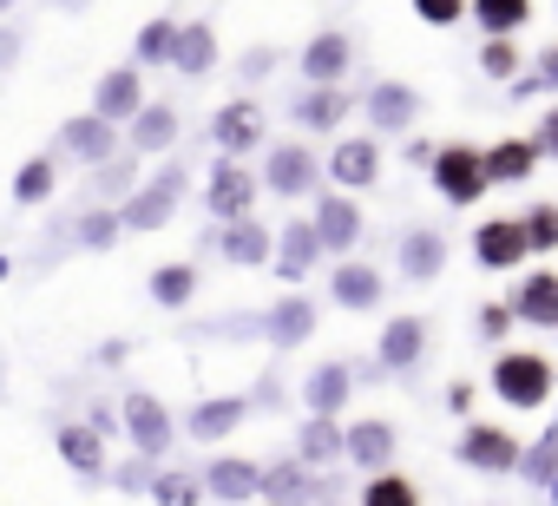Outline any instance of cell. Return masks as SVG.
<instances>
[{
	"label": "cell",
	"mask_w": 558,
	"mask_h": 506,
	"mask_svg": "<svg viewBox=\"0 0 558 506\" xmlns=\"http://www.w3.org/2000/svg\"><path fill=\"white\" fill-rule=\"evenodd\" d=\"M178 191H184V171L171 165V171H158V184H145V191H132V197H125L119 224H125V230H165V224H171V210H178Z\"/></svg>",
	"instance_id": "6da1fadb"
},
{
	"label": "cell",
	"mask_w": 558,
	"mask_h": 506,
	"mask_svg": "<svg viewBox=\"0 0 558 506\" xmlns=\"http://www.w3.org/2000/svg\"><path fill=\"white\" fill-rule=\"evenodd\" d=\"M493 388H499L512 408H538V401L551 395V369H545L538 356H506V362L493 369Z\"/></svg>",
	"instance_id": "7a4b0ae2"
},
{
	"label": "cell",
	"mask_w": 558,
	"mask_h": 506,
	"mask_svg": "<svg viewBox=\"0 0 558 506\" xmlns=\"http://www.w3.org/2000/svg\"><path fill=\"white\" fill-rule=\"evenodd\" d=\"M138 106H145V80H138V67H112V73L99 80V93H93V119H106V125H132Z\"/></svg>",
	"instance_id": "3957f363"
},
{
	"label": "cell",
	"mask_w": 558,
	"mask_h": 506,
	"mask_svg": "<svg viewBox=\"0 0 558 506\" xmlns=\"http://www.w3.org/2000/svg\"><path fill=\"white\" fill-rule=\"evenodd\" d=\"M60 152L66 158H80V165H106V158H119V125H106V119H66L60 125Z\"/></svg>",
	"instance_id": "277c9868"
},
{
	"label": "cell",
	"mask_w": 558,
	"mask_h": 506,
	"mask_svg": "<svg viewBox=\"0 0 558 506\" xmlns=\"http://www.w3.org/2000/svg\"><path fill=\"white\" fill-rule=\"evenodd\" d=\"M125 427H132V447L145 454V460H158L165 447H171V414L158 408V395H125Z\"/></svg>",
	"instance_id": "5b68a950"
},
{
	"label": "cell",
	"mask_w": 558,
	"mask_h": 506,
	"mask_svg": "<svg viewBox=\"0 0 558 506\" xmlns=\"http://www.w3.org/2000/svg\"><path fill=\"white\" fill-rule=\"evenodd\" d=\"M434 184H440L453 204H473V197L486 191V165H480L466 145H447V152L434 158Z\"/></svg>",
	"instance_id": "8992f818"
},
{
	"label": "cell",
	"mask_w": 558,
	"mask_h": 506,
	"mask_svg": "<svg viewBox=\"0 0 558 506\" xmlns=\"http://www.w3.org/2000/svg\"><path fill=\"white\" fill-rule=\"evenodd\" d=\"M263 184H269V191H283V197H303V191L316 184V152H310V145H276Z\"/></svg>",
	"instance_id": "52a82bcc"
},
{
	"label": "cell",
	"mask_w": 558,
	"mask_h": 506,
	"mask_svg": "<svg viewBox=\"0 0 558 506\" xmlns=\"http://www.w3.org/2000/svg\"><path fill=\"white\" fill-rule=\"evenodd\" d=\"M204 197H210V210H217V217H230V224H236V217L250 210V197H256V178H250L236 158H223V165L210 171V191H204Z\"/></svg>",
	"instance_id": "ba28073f"
},
{
	"label": "cell",
	"mask_w": 558,
	"mask_h": 506,
	"mask_svg": "<svg viewBox=\"0 0 558 506\" xmlns=\"http://www.w3.org/2000/svg\"><path fill=\"white\" fill-rule=\"evenodd\" d=\"M171 67H178L184 80H204V73L217 67V34H210L204 21L178 27V34H171Z\"/></svg>",
	"instance_id": "9c48e42d"
},
{
	"label": "cell",
	"mask_w": 558,
	"mask_h": 506,
	"mask_svg": "<svg viewBox=\"0 0 558 506\" xmlns=\"http://www.w3.org/2000/svg\"><path fill=\"white\" fill-rule=\"evenodd\" d=\"M210 138L223 145V158H236V152H250V145L263 138V112H256L250 99H236V106H223V112L210 119Z\"/></svg>",
	"instance_id": "30bf717a"
},
{
	"label": "cell",
	"mask_w": 558,
	"mask_h": 506,
	"mask_svg": "<svg viewBox=\"0 0 558 506\" xmlns=\"http://www.w3.org/2000/svg\"><path fill=\"white\" fill-rule=\"evenodd\" d=\"M53 447H60V460H66L80 480H106V447H99V434H93V427L66 421V427L53 434Z\"/></svg>",
	"instance_id": "8fae6325"
},
{
	"label": "cell",
	"mask_w": 558,
	"mask_h": 506,
	"mask_svg": "<svg viewBox=\"0 0 558 506\" xmlns=\"http://www.w3.org/2000/svg\"><path fill=\"white\" fill-rule=\"evenodd\" d=\"M178 145V112L171 106H138L132 112V158H151V152H171Z\"/></svg>",
	"instance_id": "7c38bea8"
},
{
	"label": "cell",
	"mask_w": 558,
	"mask_h": 506,
	"mask_svg": "<svg viewBox=\"0 0 558 506\" xmlns=\"http://www.w3.org/2000/svg\"><path fill=\"white\" fill-rule=\"evenodd\" d=\"M362 237V217H355V204L349 197H323L316 204V243H329V250H349Z\"/></svg>",
	"instance_id": "4fadbf2b"
},
{
	"label": "cell",
	"mask_w": 558,
	"mask_h": 506,
	"mask_svg": "<svg viewBox=\"0 0 558 506\" xmlns=\"http://www.w3.org/2000/svg\"><path fill=\"white\" fill-rule=\"evenodd\" d=\"M256 480H263V467H250V460H210V473H204V486L217 493V499H256Z\"/></svg>",
	"instance_id": "5bb4252c"
},
{
	"label": "cell",
	"mask_w": 558,
	"mask_h": 506,
	"mask_svg": "<svg viewBox=\"0 0 558 506\" xmlns=\"http://www.w3.org/2000/svg\"><path fill=\"white\" fill-rule=\"evenodd\" d=\"M342 67H349V40H342V34H316L310 53H303V73H310L316 86H336Z\"/></svg>",
	"instance_id": "9a60e30c"
},
{
	"label": "cell",
	"mask_w": 558,
	"mask_h": 506,
	"mask_svg": "<svg viewBox=\"0 0 558 506\" xmlns=\"http://www.w3.org/2000/svg\"><path fill=\"white\" fill-rule=\"evenodd\" d=\"M310 329H316V310H310L303 297H290V303L269 310V342H276V349H296Z\"/></svg>",
	"instance_id": "2e32d148"
},
{
	"label": "cell",
	"mask_w": 558,
	"mask_h": 506,
	"mask_svg": "<svg viewBox=\"0 0 558 506\" xmlns=\"http://www.w3.org/2000/svg\"><path fill=\"white\" fill-rule=\"evenodd\" d=\"M336 184H349V191H362V184H375V171H381V158H375V145L368 138H349L342 152H336Z\"/></svg>",
	"instance_id": "e0dca14e"
},
{
	"label": "cell",
	"mask_w": 558,
	"mask_h": 506,
	"mask_svg": "<svg viewBox=\"0 0 558 506\" xmlns=\"http://www.w3.org/2000/svg\"><path fill=\"white\" fill-rule=\"evenodd\" d=\"M256 493L263 499H283V506H296V499H316V480L303 473V467H263V480H256Z\"/></svg>",
	"instance_id": "ac0fdd59"
},
{
	"label": "cell",
	"mask_w": 558,
	"mask_h": 506,
	"mask_svg": "<svg viewBox=\"0 0 558 506\" xmlns=\"http://www.w3.org/2000/svg\"><path fill=\"white\" fill-rule=\"evenodd\" d=\"M316 224H290L283 230V243H276V270H283V277H303L310 264H316Z\"/></svg>",
	"instance_id": "d6986e66"
},
{
	"label": "cell",
	"mask_w": 558,
	"mask_h": 506,
	"mask_svg": "<svg viewBox=\"0 0 558 506\" xmlns=\"http://www.w3.org/2000/svg\"><path fill=\"white\" fill-rule=\"evenodd\" d=\"M342 454H355L362 467H375V460H388V454H395V427H388V421H362V427H349V434H342Z\"/></svg>",
	"instance_id": "ffe728a7"
},
{
	"label": "cell",
	"mask_w": 558,
	"mask_h": 506,
	"mask_svg": "<svg viewBox=\"0 0 558 506\" xmlns=\"http://www.w3.org/2000/svg\"><path fill=\"white\" fill-rule=\"evenodd\" d=\"M512 447H519V441H512V434H499V427H473V434L460 441V454H466L473 467H512V460H519Z\"/></svg>",
	"instance_id": "44dd1931"
},
{
	"label": "cell",
	"mask_w": 558,
	"mask_h": 506,
	"mask_svg": "<svg viewBox=\"0 0 558 506\" xmlns=\"http://www.w3.org/2000/svg\"><path fill=\"white\" fill-rule=\"evenodd\" d=\"M480 257H486L493 270L519 264V257H525V230H519V224H486V230H480Z\"/></svg>",
	"instance_id": "7402d4cb"
},
{
	"label": "cell",
	"mask_w": 558,
	"mask_h": 506,
	"mask_svg": "<svg viewBox=\"0 0 558 506\" xmlns=\"http://www.w3.org/2000/svg\"><path fill=\"white\" fill-rule=\"evenodd\" d=\"M414 112H421V106H414V93H408V86H375V93H368V119H375V125H388V132H401Z\"/></svg>",
	"instance_id": "603a6c76"
},
{
	"label": "cell",
	"mask_w": 558,
	"mask_h": 506,
	"mask_svg": "<svg viewBox=\"0 0 558 506\" xmlns=\"http://www.w3.org/2000/svg\"><path fill=\"white\" fill-rule=\"evenodd\" d=\"M53 184H60V165H53V158H27V165L14 171V204H47Z\"/></svg>",
	"instance_id": "cb8c5ba5"
},
{
	"label": "cell",
	"mask_w": 558,
	"mask_h": 506,
	"mask_svg": "<svg viewBox=\"0 0 558 506\" xmlns=\"http://www.w3.org/2000/svg\"><path fill=\"white\" fill-rule=\"evenodd\" d=\"M217 243H223V257H230V264H263V257H269V237H263L250 217H236Z\"/></svg>",
	"instance_id": "d4e9b609"
},
{
	"label": "cell",
	"mask_w": 558,
	"mask_h": 506,
	"mask_svg": "<svg viewBox=\"0 0 558 506\" xmlns=\"http://www.w3.org/2000/svg\"><path fill=\"white\" fill-rule=\"evenodd\" d=\"M191 290H197V270H191V264H165V270H151V297H158L165 310H184Z\"/></svg>",
	"instance_id": "484cf974"
},
{
	"label": "cell",
	"mask_w": 558,
	"mask_h": 506,
	"mask_svg": "<svg viewBox=\"0 0 558 506\" xmlns=\"http://www.w3.org/2000/svg\"><path fill=\"white\" fill-rule=\"evenodd\" d=\"M421 342H427V329L414 323V316H401V323H388V336H381V362H414L421 356Z\"/></svg>",
	"instance_id": "4316f807"
},
{
	"label": "cell",
	"mask_w": 558,
	"mask_h": 506,
	"mask_svg": "<svg viewBox=\"0 0 558 506\" xmlns=\"http://www.w3.org/2000/svg\"><path fill=\"white\" fill-rule=\"evenodd\" d=\"M342 401H349V369H342V362L316 369V382H310V408H316V414H336Z\"/></svg>",
	"instance_id": "83f0119b"
},
{
	"label": "cell",
	"mask_w": 558,
	"mask_h": 506,
	"mask_svg": "<svg viewBox=\"0 0 558 506\" xmlns=\"http://www.w3.org/2000/svg\"><path fill=\"white\" fill-rule=\"evenodd\" d=\"M236 421H243V401H236V395H230V401H204V408L191 414V434H197V441H217V434H230Z\"/></svg>",
	"instance_id": "f1b7e54d"
},
{
	"label": "cell",
	"mask_w": 558,
	"mask_h": 506,
	"mask_svg": "<svg viewBox=\"0 0 558 506\" xmlns=\"http://www.w3.org/2000/svg\"><path fill=\"white\" fill-rule=\"evenodd\" d=\"M519 316L525 323H558V277H532L519 290Z\"/></svg>",
	"instance_id": "f546056e"
},
{
	"label": "cell",
	"mask_w": 558,
	"mask_h": 506,
	"mask_svg": "<svg viewBox=\"0 0 558 506\" xmlns=\"http://www.w3.org/2000/svg\"><path fill=\"white\" fill-rule=\"evenodd\" d=\"M473 14H480V27H493V34H512V27L532 21V0H473Z\"/></svg>",
	"instance_id": "4dcf8cb0"
},
{
	"label": "cell",
	"mask_w": 558,
	"mask_h": 506,
	"mask_svg": "<svg viewBox=\"0 0 558 506\" xmlns=\"http://www.w3.org/2000/svg\"><path fill=\"white\" fill-rule=\"evenodd\" d=\"M336 303H349V310H368V303H381V277L349 264V270L336 277Z\"/></svg>",
	"instance_id": "1f68e13d"
},
{
	"label": "cell",
	"mask_w": 558,
	"mask_h": 506,
	"mask_svg": "<svg viewBox=\"0 0 558 506\" xmlns=\"http://www.w3.org/2000/svg\"><path fill=\"white\" fill-rule=\"evenodd\" d=\"M480 165H486V178H525V171L538 165V145H499V152H486Z\"/></svg>",
	"instance_id": "d6a6232c"
},
{
	"label": "cell",
	"mask_w": 558,
	"mask_h": 506,
	"mask_svg": "<svg viewBox=\"0 0 558 506\" xmlns=\"http://www.w3.org/2000/svg\"><path fill=\"white\" fill-rule=\"evenodd\" d=\"M401 264H408V277H434L440 264H447V250H440V237H408V250H401Z\"/></svg>",
	"instance_id": "836d02e7"
},
{
	"label": "cell",
	"mask_w": 558,
	"mask_h": 506,
	"mask_svg": "<svg viewBox=\"0 0 558 506\" xmlns=\"http://www.w3.org/2000/svg\"><path fill=\"white\" fill-rule=\"evenodd\" d=\"M171 34H178L171 21H151V27L138 34V47H132V67H165V60H171Z\"/></svg>",
	"instance_id": "e575fe53"
},
{
	"label": "cell",
	"mask_w": 558,
	"mask_h": 506,
	"mask_svg": "<svg viewBox=\"0 0 558 506\" xmlns=\"http://www.w3.org/2000/svg\"><path fill=\"white\" fill-rule=\"evenodd\" d=\"M342 454V434L329 427V414H316L310 427H303V467H316V460H336Z\"/></svg>",
	"instance_id": "d590c367"
},
{
	"label": "cell",
	"mask_w": 558,
	"mask_h": 506,
	"mask_svg": "<svg viewBox=\"0 0 558 506\" xmlns=\"http://www.w3.org/2000/svg\"><path fill=\"white\" fill-rule=\"evenodd\" d=\"M119 230H125L119 210H86V217H80V243H86V250H112Z\"/></svg>",
	"instance_id": "8d00e7d4"
},
{
	"label": "cell",
	"mask_w": 558,
	"mask_h": 506,
	"mask_svg": "<svg viewBox=\"0 0 558 506\" xmlns=\"http://www.w3.org/2000/svg\"><path fill=\"white\" fill-rule=\"evenodd\" d=\"M296 112H303V125H336V119H342V112H349V99H342V93H329V86H323V93H310V99H303V106H296Z\"/></svg>",
	"instance_id": "74e56055"
},
{
	"label": "cell",
	"mask_w": 558,
	"mask_h": 506,
	"mask_svg": "<svg viewBox=\"0 0 558 506\" xmlns=\"http://www.w3.org/2000/svg\"><path fill=\"white\" fill-rule=\"evenodd\" d=\"M132 178H138V158H132V152L106 158V165H99V197H119V191H125Z\"/></svg>",
	"instance_id": "f35d334b"
},
{
	"label": "cell",
	"mask_w": 558,
	"mask_h": 506,
	"mask_svg": "<svg viewBox=\"0 0 558 506\" xmlns=\"http://www.w3.org/2000/svg\"><path fill=\"white\" fill-rule=\"evenodd\" d=\"M151 493H158V506H197V480L191 473H158Z\"/></svg>",
	"instance_id": "ab89813d"
},
{
	"label": "cell",
	"mask_w": 558,
	"mask_h": 506,
	"mask_svg": "<svg viewBox=\"0 0 558 506\" xmlns=\"http://www.w3.org/2000/svg\"><path fill=\"white\" fill-rule=\"evenodd\" d=\"M519 230H525V250H551L558 243V210H532Z\"/></svg>",
	"instance_id": "60d3db41"
},
{
	"label": "cell",
	"mask_w": 558,
	"mask_h": 506,
	"mask_svg": "<svg viewBox=\"0 0 558 506\" xmlns=\"http://www.w3.org/2000/svg\"><path fill=\"white\" fill-rule=\"evenodd\" d=\"M362 506H421V499H414V486H408V480H375Z\"/></svg>",
	"instance_id": "b9f144b4"
},
{
	"label": "cell",
	"mask_w": 558,
	"mask_h": 506,
	"mask_svg": "<svg viewBox=\"0 0 558 506\" xmlns=\"http://www.w3.org/2000/svg\"><path fill=\"white\" fill-rule=\"evenodd\" d=\"M460 8H466V0H414V14H421V21H434V27H453V21H460Z\"/></svg>",
	"instance_id": "7bdbcfd3"
},
{
	"label": "cell",
	"mask_w": 558,
	"mask_h": 506,
	"mask_svg": "<svg viewBox=\"0 0 558 506\" xmlns=\"http://www.w3.org/2000/svg\"><path fill=\"white\" fill-rule=\"evenodd\" d=\"M21 47H27V34H21V27H0V73L21 60Z\"/></svg>",
	"instance_id": "ee69618b"
},
{
	"label": "cell",
	"mask_w": 558,
	"mask_h": 506,
	"mask_svg": "<svg viewBox=\"0 0 558 506\" xmlns=\"http://www.w3.org/2000/svg\"><path fill=\"white\" fill-rule=\"evenodd\" d=\"M112 480H119V486H151V467H145V454H138V460H125V467H112Z\"/></svg>",
	"instance_id": "f6af8a7d"
},
{
	"label": "cell",
	"mask_w": 558,
	"mask_h": 506,
	"mask_svg": "<svg viewBox=\"0 0 558 506\" xmlns=\"http://www.w3.org/2000/svg\"><path fill=\"white\" fill-rule=\"evenodd\" d=\"M551 467H558V454H551V441H538V447L525 454V473H538V480H545Z\"/></svg>",
	"instance_id": "bcb514c9"
},
{
	"label": "cell",
	"mask_w": 558,
	"mask_h": 506,
	"mask_svg": "<svg viewBox=\"0 0 558 506\" xmlns=\"http://www.w3.org/2000/svg\"><path fill=\"white\" fill-rule=\"evenodd\" d=\"M512 67H519V60H512V47H506V40H493V47H486V73H512Z\"/></svg>",
	"instance_id": "7dc6e473"
},
{
	"label": "cell",
	"mask_w": 558,
	"mask_h": 506,
	"mask_svg": "<svg viewBox=\"0 0 558 506\" xmlns=\"http://www.w3.org/2000/svg\"><path fill=\"white\" fill-rule=\"evenodd\" d=\"M269 67H276V53H269V47H256V53H250V60H243V80H263V73H269Z\"/></svg>",
	"instance_id": "c3c4849f"
},
{
	"label": "cell",
	"mask_w": 558,
	"mask_h": 506,
	"mask_svg": "<svg viewBox=\"0 0 558 506\" xmlns=\"http://www.w3.org/2000/svg\"><path fill=\"white\" fill-rule=\"evenodd\" d=\"M545 152H558V112L545 119Z\"/></svg>",
	"instance_id": "681fc988"
},
{
	"label": "cell",
	"mask_w": 558,
	"mask_h": 506,
	"mask_svg": "<svg viewBox=\"0 0 558 506\" xmlns=\"http://www.w3.org/2000/svg\"><path fill=\"white\" fill-rule=\"evenodd\" d=\"M538 86H558V53H545V80Z\"/></svg>",
	"instance_id": "f907efd6"
},
{
	"label": "cell",
	"mask_w": 558,
	"mask_h": 506,
	"mask_svg": "<svg viewBox=\"0 0 558 506\" xmlns=\"http://www.w3.org/2000/svg\"><path fill=\"white\" fill-rule=\"evenodd\" d=\"M8 8H14V0H0V14H8Z\"/></svg>",
	"instance_id": "816d5d0a"
},
{
	"label": "cell",
	"mask_w": 558,
	"mask_h": 506,
	"mask_svg": "<svg viewBox=\"0 0 558 506\" xmlns=\"http://www.w3.org/2000/svg\"><path fill=\"white\" fill-rule=\"evenodd\" d=\"M60 8H80V0H60Z\"/></svg>",
	"instance_id": "f5cc1de1"
}]
</instances>
